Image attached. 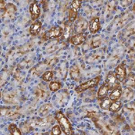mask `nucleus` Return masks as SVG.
I'll use <instances>...</instances> for the list:
<instances>
[{
  "instance_id": "nucleus-1",
  "label": "nucleus",
  "mask_w": 135,
  "mask_h": 135,
  "mask_svg": "<svg viewBox=\"0 0 135 135\" xmlns=\"http://www.w3.org/2000/svg\"><path fill=\"white\" fill-rule=\"evenodd\" d=\"M56 119L58 121L59 125L66 135L72 134V127L67 119V117L61 112H58L56 115Z\"/></svg>"
},
{
  "instance_id": "nucleus-2",
  "label": "nucleus",
  "mask_w": 135,
  "mask_h": 135,
  "mask_svg": "<svg viewBox=\"0 0 135 135\" xmlns=\"http://www.w3.org/2000/svg\"><path fill=\"white\" fill-rule=\"evenodd\" d=\"M100 80V76H96L93 79L80 84L79 86H77L75 89V90H76V92L77 94H80V93L83 92L84 90H88L90 88H92V87L95 86L97 83H99Z\"/></svg>"
},
{
  "instance_id": "nucleus-3",
  "label": "nucleus",
  "mask_w": 135,
  "mask_h": 135,
  "mask_svg": "<svg viewBox=\"0 0 135 135\" xmlns=\"http://www.w3.org/2000/svg\"><path fill=\"white\" fill-rule=\"evenodd\" d=\"M62 34V29L60 26H54L51 28L48 32H46L44 35V39L46 40H52V39H56L58 38L60 36H61Z\"/></svg>"
},
{
  "instance_id": "nucleus-4",
  "label": "nucleus",
  "mask_w": 135,
  "mask_h": 135,
  "mask_svg": "<svg viewBox=\"0 0 135 135\" xmlns=\"http://www.w3.org/2000/svg\"><path fill=\"white\" fill-rule=\"evenodd\" d=\"M80 6H81V2L79 0H75L72 2L71 8L70 10V16H69L70 22H73L76 20L77 16V12L80 9Z\"/></svg>"
},
{
  "instance_id": "nucleus-5",
  "label": "nucleus",
  "mask_w": 135,
  "mask_h": 135,
  "mask_svg": "<svg viewBox=\"0 0 135 135\" xmlns=\"http://www.w3.org/2000/svg\"><path fill=\"white\" fill-rule=\"evenodd\" d=\"M115 76L117 79V80L120 82H124L126 80L127 72H126V68L123 64L119 65L115 69Z\"/></svg>"
},
{
  "instance_id": "nucleus-6",
  "label": "nucleus",
  "mask_w": 135,
  "mask_h": 135,
  "mask_svg": "<svg viewBox=\"0 0 135 135\" xmlns=\"http://www.w3.org/2000/svg\"><path fill=\"white\" fill-rule=\"evenodd\" d=\"M86 36L87 34L86 32H80V33H77L76 35H74L72 36L71 40H70V42L75 45V46H79L83 43L86 40Z\"/></svg>"
},
{
  "instance_id": "nucleus-7",
  "label": "nucleus",
  "mask_w": 135,
  "mask_h": 135,
  "mask_svg": "<svg viewBox=\"0 0 135 135\" xmlns=\"http://www.w3.org/2000/svg\"><path fill=\"white\" fill-rule=\"evenodd\" d=\"M105 83H107V85L108 86L110 90H113V89L114 90L115 88L119 86L118 83H117V79L116 78L115 74H114L113 72H110L108 73Z\"/></svg>"
},
{
  "instance_id": "nucleus-8",
  "label": "nucleus",
  "mask_w": 135,
  "mask_h": 135,
  "mask_svg": "<svg viewBox=\"0 0 135 135\" xmlns=\"http://www.w3.org/2000/svg\"><path fill=\"white\" fill-rule=\"evenodd\" d=\"M87 27H88L87 21L85 20L84 19L80 18L76 22V23L74 25V32L80 33V32H83L86 30Z\"/></svg>"
},
{
  "instance_id": "nucleus-9",
  "label": "nucleus",
  "mask_w": 135,
  "mask_h": 135,
  "mask_svg": "<svg viewBox=\"0 0 135 135\" xmlns=\"http://www.w3.org/2000/svg\"><path fill=\"white\" fill-rule=\"evenodd\" d=\"M30 12L31 14L32 20H36L39 18L40 15V9L36 2H32L30 6Z\"/></svg>"
},
{
  "instance_id": "nucleus-10",
  "label": "nucleus",
  "mask_w": 135,
  "mask_h": 135,
  "mask_svg": "<svg viewBox=\"0 0 135 135\" xmlns=\"http://www.w3.org/2000/svg\"><path fill=\"white\" fill-rule=\"evenodd\" d=\"M90 31L92 34H95L100 30V20L98 17H95L92 19L90 22Z\"/></svg>"
},
{
  "instance_id": "nucleus-11",
  "label": "nucleus",
  "mask_w": 135,
  "mask_h": 135,
  "mask_svg": "<svg viewBox=\"0 0 135 135\" xmlns=\"http://www.w3.org/2000/svg\"><path fill=\"white\" fill-rule=\"evenodd\" d=\"M122 94H123L122 88H121V86H119L117 88H115L114 90H113V91L110 93V96H109V99L111 101H113V102L117 101V100H118L121 97Z\"/></svg>"
},
{
  "instance_id": "nucleus-12",
  "label": "nucleus",
  "mask_w": 135,
  "mask_h": 135,
  "mask_svg": "<svg viewBox=\"0 0 135 135\" xmlns=\"http://www.w3.org/2000/svg\"><path fill=\"white\" fill-rule=\"evenodd\" d=\"M16 8L15 7V6L13 4H9L7 5V6L4 9V12H2V15L5 14V16L9 18V19H12L15 14H16Z\"/></svg>"
},
{
  "instance_id": "nucleus-13",
  "label": "nucleus",
  "mask_w": 135,
  "mask_h": 135,
  "mask_svg": "<svg viewBox=\"0 0 135 135\" xmlns=\"http://www.w3.org/2000/svg\"><path fill=\"white\" fill-rule=\"evenodd\" d=\"M109 90H110V89H109L108 86L107 85V83H103V84L100 86V88H99V90H98V92H97V97L100 98V99H104V98H106V97H107V95L108 94V91H109Z\"/></svg>"
},
{
  "instance_id": "nucleus-14",
  "label": "nucleus",
  "mask_w": 135,
  "mask_h": 135,
  "mask_svg": "<svg viewBox=\"0 0 135 135\" xmlns=\"http://www.w3.org/2000/svg\"><path fill=\"white\" fill-rule=\"evenodd\" d=\"M42 27V23L40 22H36L34 23H32L31 26H30V34L32 36H36L40 31V29Z\"/></svg>"
},
{
  "instance_id": "nucleus-15",
  "label": "nucleus",
  "mask_w": 135,
  "mask_h": 135,
  "mask_svg": "<svg viewBox=\"0 0 135 135\" xmlns=\"http://www.w3.org/2000/svg\"><path fill=\"white\" fill-rule=\"evenodd\" d=\"M70 73L71 78L73 79L74 80H79L80 73V70H79V68H78L77 66L74 65L73 66H71Z\"/></svg>"
},
{
  "instance_id": "nucleus-16",
  "label": "nucleus",
  "mask_w": 135,
  "mask_h": 135,
  "mask_svg": "<svg viewBox=\"0 0 135 135\" xmlns=\"http://www.w3.org/2000/svg\"><path fill=\"white\" fill-rule=\"evenodd\" d=\"M121 107H122L121 101L117 100V101L111 103L110 106V108H109V110L111 112H117L121 109Z\"/></svg>"
},
{
  "instance_id": "nucleus-17",
  "label": "nucleus",
  "mask_w": 135,
  "mask_h": 135,
  "mask_svg": "<svg viewBox=\"0 0 135 135\" xmlns=\"http://www.w3.org/2000/svg\"><path fill=\"white\" fill-rule=\"evenodd\" d=\"M51 109H52V105H51V104H44V105H42L41 107H40V112L41 115L45 116V115H46L50 111Z\"/></svg>"
},
{
  "instance_id": "nucleus-18",
  "label": "nucleus",
  "mask_w": 135,
  "mask_h": 135,
  "mask_svg": "<svg viewBox=\"0 0 135 135\" xmlns=\"http://www.w3.org/2000/svg\"><path fill=\"white\" fill-rule=\"evenodd\" d=\"M73 31V27L70 24H66V26H65V30L63 32V38L64 39H68L70 35H71V32Z\"/></svg>"
},
{
  "instance_id": "nucleus-19",
  "label": "nucleus",
  "mask_w": 135,
  "mask_h": 135,
  "mask_svg": "<svg viewBox=\"0 0 135 135\" xmlns=\"http://www.w3.org/2000/svg\"><path fill=\"white\" fill-rule=\"evenodd\" d=\"M9 130L12 135H22L19 127L14 124H12L9 126Z\"/></svg>"
},
{
  "instance_id": "nucleus-20",
  "label": "nucleus",
  "mask_w": 135,
  "mask_h": 135,
  "mask_svg": "<svg viewBox=\"0 0 135 135\" xmlns=\"http://www.w3.org/2000/svg\"><path fill=\"white\" fill-rule=\"evenodd\" d=\"M110 100L109 99V97L108 98H104L103 99V101L100 103V107L102 108V109H104V110H109V108H110Z\"/></svg>"
},
{
  "instance_id": "nucleus-21",
  "label": "nucleus",
  "mask_w": 135,
  "mask_h": 135,
  "mask_svg": "<svg viewBox=\"0 0 135 135\" xmlns=\"http://www.w3.org/2000/svg\"><path fill=\"white\" fill-rule=\"evenodd\" d=\"M60 88H61V84L59 82L54 81V82H51L50 84V89L51 91H53V92L57 91Z\"/></svg>"
},
{
  "instance_id": "nucleus-22",
  "label": "nucleus",
  "mask_w": 135,
  "mask_h": 135,
  "mask_svg": "<svg viewBox=\"0 0 135 135\" xmlns=\"http://www.w3.org/2000/svg\"><path fill=\"white\" fill-rule=\"evenodd\" d=\"M52 76H53V73L51 71H46L43 73V75L42 76V78L44 81L46 82H49V81H51L52 79Z\"/></svg>"
},
{
  "instance_id": "nucleus-23",
  "label": "nucleus",
  "mask_w": 135,
  "mask_h": 135,
  "mask_svg": "<svg viewBox=\"0 0 135 135\" xmlns=\"http://www.w3.org/2000/svg\"><path fill=\"white\" fill-rule=\"evenodd\" d=\"M61 134V128L60 125H55L52 128L51 135H60Z\"/></svg>"
},
{
  "instance_id": "nucleus-24",
  "label": "nucleus",
  "mask_w": 135,
  "mask_h": 135,
  "mask_svg": "<svg viewBox=\"0 0 135 135\" xmlns=\"http://www.w3.org/2000/svg\"><path fill=\"white\" fill-rule=\"evenodd\" d=\"M100 42H101V40L98 38H96V39H94L93 41L91 42V46L93 48H97L100 45Z\"/></svg>"
},
{
  "instance_id": "nucleus-25",
  "label": "nucleus",
  "mask_w": 135,
  "mask_h": 135,
  "mask_svg": "<svg viewBox=\"0 0 135 135\" xmlns=\"http://www.w3.org/2000/svg\"><path fill=\"white\" fill-rule=\"evenodd\" d=\"M39 92H40V97H42V99H45V94H46V95L47 94L46 91L44 89H39Z\"/></svg>"
},
{
  "instance_id": "nucleus-26",
  "label": "nucleus",
  "mask_w": 135,
  "mask_h": 135,
  "mask_svg": "<svg viewBox=\"0 0 135 135\" xmlns=\"http://www.w3.org/2000/svg\"><path fill=\"white\" fill-rule=\"evenodd\" d=\"M133 124H134V130H135V117H134V123H133Z\"/></svg>"
},
{
  "instance_id": "nucleus-27",
  "label": "nucleus",
  "mask_w": 135,
  "mask_h": 135,
  "mask_svg": "<svg viewBox=\"0 0 135 135\" xmlns=\"http://www.w3.org/2000/svg\"><path fill=\"white\" fill-rule=\"evenodd\" d=\"M71 135H74V134H71Z\"/></svg>"
}]
</instances>
